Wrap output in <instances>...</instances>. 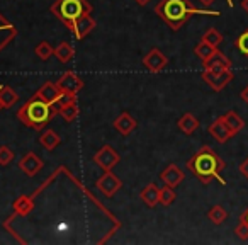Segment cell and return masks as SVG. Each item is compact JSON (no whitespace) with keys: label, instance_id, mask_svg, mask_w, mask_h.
<instances>
[{"label":"cell","instance_id":"33","mask_svg":"<svg viewBox=\"0 0 248 245\" xmlns=\"http://www.w3.org/2000/svg\"><path fill=\"white\" fill-rule=\"evenodd\" d=\"M58 102H60V104L77 102V96H73V94H66V92H63V94H62V97H60Z\"/></svg>","mask_w":248,"mask_h":245},{"label":"cell","instance_id":"40","mask_svg":"<svg viewBox=\"0 0 248 245\" xmlns=\"http://www.w3.org/2000/svg\"><path fill=\"white\" fill-rule=\"evenodd\" d=\"M228 2V5H230V7H233V2H231V0H226Z\"/></svg>","mask_w":248,"mask_h":245},{"label":"cell","instance_id":"39","mask_svg":"<svg viewBox=\"0 0 248 245\" xmlns=\"http://www.w3.org/2000/svg\"><path fill=\"white\" fill-rule=\"evenodd\" d=\"M135 2H136L138 5H146L148 2H152V0H135Z\"/></svg>","mask_w":248,"mask_h":245},{"label":"cell","instance_id":"31","mask_svg":"<svg viewBox=\"0 0 248 245\" xmlns=\"http://www.w3.org/2000/svg\"><path fill=\"white\" fill-rule=\"evenodd\" d=\"M14 160V152H12L9 147H0V165L2 167H9Z\"/></svg>","mask_w":248,"mask_h":245},{"label":"cell","instance_id":"37","mask_svg":"<svg viewBox=\"0 0 248 245\" xmlns=\"http://www.w3.org/2000/svg\"><path fill=\"white\" fill-rule=\"evenodd\" d=\"M241 9L248 14V0H241Z\"/></svg>","mask_w":248,"mask_h":245},{"label":"cell","instance_id":"18","mask_svg":"<svg viewBox=\"0 0 248 245\" xmlns=\"http://www.w3.org/2000/svg\"><path fill=\"white\" fill-rule=\"evenodd\" d=\"M197 128H199V119H197L194 114L186 113L179 119V130L182 133H186V135H192V133H196Z\"/></svg>","mask_w":248,"mask_h":245},{"label":"cell","instance_id":"12","mask_svg":"<svg viewBox=\"0 0 248 245\" xmlns=\"http://www.w3.org/2000/svg\"><path fill=\"white\" fill-rule=\"evenodd\" d=\"M231 65H233L231 60L228 58L224 53L217 51V49L209 56V58H206L202 62L204 70H211V72H217V70H230Z\"/></svg>","mask_w":248,"mask_h":245},{"label":"cell","instance_id":"19","mask_svg":"<svg viewBox=\"0 0 248 245\" xmlns=\"http://www.w3.org/2000/svg\"><path fill=\"white\" fill-rule=\"evenodd\" d=\"M17 100H19V96L12 87H9V85L0 87V107L9 109V107L14 106Z\"/></svg>","mask_w":248,"mask_h":245},{"label":"cell","instance_id":"3","mask_svg":"<svg viewBox=\"0 0 248 245\" xmlns=\"http://www.w3.org/2000/svg\"><path fill=\"white\" fill-rule=\"evenodd\" d=\"M19 119L22 121V125L31 126V128H43V126L48 123L49 116H51V109H49V104L41 100L39 97L29 100L28 104L21 107L19 111Z\"/></svg>","mask_w":248,"mask_h":245},{"label":"cell","instance_id":"28","mask_svg":"<svg viewBox=\"0 0 248 245\" xmlns=\"http://www.w3.org/2000/svg\"><path fill=\"white\" fill-rule=\"evenodd\" d=\"M202 41L209 43V45H213L214 48H217V46H219L221 43H223V34H221V33L217 31L216 28H209L206 33H204Z\"/></svg>","mask_w":248,"mask_h":245},{"label":"cell","instance_id":"7","mask_svg":"<svg viewBox=\"0 0 248 245\" xmlns=\"http://www.w3.org/2000/svg\"><path fill=\"white\" fill-rule=\"evenodd\" d=\"M66 26L72 29V33L75 34L77 39H83L85 36H89L90 33L95 29L97 22L93 21V17L90 14H83V16L77 17L75 21H72L70 24H66Z\"/></svg>","mask_w":248,"mask_h":245},{"label":"cell","instance_id":"36","mask_svg":"<svg viewBox=\"0 0 248 245\" xmlns=\"http://www.w3.org/2000/svg\"><path fill=\"white\" fill-rule=\"evenodd\" d=\"M199 2H201L202 5H206V7H209V5H213L214 2H216V0H199Z\"/></svg>","mask_w":248,"mask_h":245},{"label":"cell","instance_id":"32","mask_svg":"<svg viewBox=\"0 0 248 245\" xmlns=\"http://www.w3.org/2000/svg\"><path fill=\"white\" fill-rule=\"evenodd\" d=\"M234 233H236V237L240 238V240H243V242L248 240V225L245 223L241 218H240V221H238L236 228H234Z\"/></svg>","mask_w":248,"mask_h":245},{"label":"cell","instance_id":"21","mask_svg":"<svg viewBox=\"0 0 248 245\" xmlns=\"http://www.w3.org/2000/svg\"><path fill=\"white\" fill-rule=\"evenodd\" d=\"M223 119H224V123L228 125V128L231 130V133H233V135H238V133L245 128V121L241 119V117L238 116L234 111H228V113L223 116Z\"/></svg>","mask_w":248,"mask_h":245},{"label":"cell","instance_id":"30","mask_svg":"<svg viewBox=\"0 0 248 245\" xmlns=\"http://www.w3.org/2000/svg\"><path fill=\"white\" fill-rule=\"evenodd\" d=\"M234 48H236L241 55L248 58V29H247V31H243L236 38V41H234Z\"/></svg>","mask_w":248,"mask_h":245},{"label":"cell","instance_id":"25","mask_svg":"<svg viewBox=\"0 0 248 245\" xmlns=\"http://www.w3.org/2000/svg\"><path fill=\"white\" fill-rule=\"evenodd\" d=\"M207 218L211 220V223L214 225H223L228 218V211L224 210L221 204H214L209 211H207Z\"/></svg>","mask_w":248,"mask_h":245},{"label":"cell","instance_id":"14","mask_svg":"<svg viewBox=\"0 0 248 245\" xmlns=\"http://www.w3.org/2000/svg\"><path fill=\"white\" fill-rule=\"evenodd\" d=\"M62 89L58 87V83H53V82H46L41 85V89L38 90V94H36V97H39L41 100H45V102H48L49 106L55 102H58L60 97H62Z\"/></svg>","mask_w":248,"mask_h":245},{"label":"cell","instance_id":"20","mask_svg":"<svg viewBox=\"0 0 248 245\" xmlns=\"http://www.w3.org/2000/svg\"><path fill=\"white\" fill-rule=\"evenodd\" d=\"M14 211L21 216H28L32 210H34V201H32L31 196H19L17 199L14 201Z\"/></svg>","mask_w":248,"mask_h":245},{"label":"cell","instance_id":"16","mask_svg":"<svg viewBox=\"0 0 248 245\" xmlns=\"http://www.w3.org/2000/svg\"><path fill=\"white\" fill-rule=\"evenodd\" d=\"M136 126H138V123H136V119L129 113H123L116 121H114V128H116V131L124 136H128L131 131H135Z\"/></svg>","mask_w":248,"mask_h":245},{"label":"cell","instance_id":"5","mask_svg":"<svg viewBox=\"0 0 248 245\" xmlns=\"http://www.w3.org/2000/svg\"><path fill=\"white\" fill-rule=\"evenodd\" d=\"M202 80L211 87L213 90L219 92L223 90L228 83L233 80V72L230 70H217V72H211V70H204L202 72Z\"/></svg>","mask_w":248,"mask_h":245},{"label":"cell","instance_id":"1","mask_svg":"<svg viewBox=\"0 0 248 245\" xmlns=\"http://www.w3.org/2000/svg\"><path fill=\"white\" fill-rule=\"evenodd\" d=\"M189 170H192V174L201 180L202 184H209L213 179H217L221 184H226L224 179H221V172L224 170L226 163L224 160L214 152L209 147H202L192 159L187 162Z\"/></svg>","mask_w":248,"mask_h":245},{"label":"cell","instance_id":"11","mask_svg":"<svg viewBox=\"0 0 248 245\" xmlns=\"http://www.w3.org/2000/svg\"><path fill=\"white\" fill-rule=\"evenodd\" d=\"M207 131H209V135L213 136L217 143H226L228 140L234 136L233 133H231V130L228 128V125L224 123L223 116L217 117L216 121H213L209 125V128H207Z\"/></svg>","mask_w":248,"mask_h":245},{"label":"cell","instance_id":"35","mask_svg":"<svg viewBox=\"0 0 248 245\" xmlns=\"http://www.w3.org/2000/svg\"><path fill=\"white\" fill-rule=\"evenodd\" d=\"M240 97H241V100H243L245 104H248V85L240 92Z\"/></svg>","mask_w":248,"mask_h":245},{"label":"cell","instance_id":"13","mask_svg":"<svg viewBox=\"0 0 248 245\" xmlns=\"http://www.w3.org/2000/svg\"><path fill=\"white\" fill-rule=\"evenodd\" d=\"M19 169H21L22 172L26 174V176L34 177L36 174H38L39 170L43 169V160L39 159L36 153L29 152V153H26V155L21 159V162H19Z\"/></svg>","mask_w":248,"mask_h":245},{"label":"cell","instance_id":"4","mask_svg":"<svg viewBox=\"0 0 248 245\" xmlns=\"http://www.w3.org/2000/svg\"><path fill=\"white\" fill-rule=\"evenodd\" d=\"M51 11L62 19L65 24H70L83 14H90V5L85 0H56Z\"/></svg>","mask_w":248,"mask_h":245},{"label":"cell","instance_id":"23","mask_svg":"<svg viewBox=\"0 0 248 245\" xmlns=\"http://www.w3.org/2000/svg\"><path fill=\"white\" fill-rule=\"evenodd\" d=\"M60 116L63 117V119L66 121V123H73V121L78 117V106H77V102H68V104H62L58 109Z\"/></svg>","mask_w":248,"mask_h":245},{"label":"cell","instance_id":"22","mask_svg":"<svg viewBox=\"0 0 248 245\" xmlns=\"http://www.w3.org/2000/svg\"><path fill=\"white\" fill-rule=\"evenodd\" d=\"M39 142H41V145L45 147L48 152H53V150L60 145V142H62V140H60V136H58V133H56V131H53V130H46V131L39 136Z\"/></svg>","mask_w":248,"mask_h":245},{"label":"cell","instance_id":"38","mask_svg":"<svg viewBox=\"0 0 248 245\" xmlns=\"http://www.w3.org/2000/svg\"><path fill=\"white\" fill-rule=\"evenodd\" d=\"M240 218H241V220H243V221H245V223H247V225H248V208H247V210H245V213H243V214H241V216H240Z\"/></svg>","mask_w":248,"mask_h":245},{"label":"cell","instance_id":"26","mask_svg":"<svg viewBox=\"0 0 248 245\" xmlns=\"http://www.w3.org/2000/svg\"><path fill=\"white\" fill-rule=\"evenodd\" d=\"M216 49L217 48H214L213 45H209V43H206V41H202V39H201V41L196 45V48H194V55H196L201 62H204V60L209 58V56L213 55Z\"/></svg>","mask_w":248,"mask_h":245},{"label":"cell","instance_id":"15","mask_svg":"<svg viewBox=\"0 0 248 245\" xmlns=\"http://www.w3.org/2000/svg\"><path fill=\"white\" fill-rule=\"evenodd\" d=\"M160 179L165 182V186L177 187L184 179H186V176H184V172L175 165V163H170V165H167V169L160 174Z\"/></svg>","mask_w":248,"mask_h":245},{"label":"cell","instance_id":"6","mask_svg":"<svg viewBox=\"0 0 248 245\" xmlns=\"http://www.w3.org/2000/svg\"><path fill=\"white\" fill-rule=\"evenodd\" d=\"M93 162H95L104 172H109V170H112L114 167L119 163V155H117V152L110 145H104L102 148L93 155Z\"/></svg>","mask_w":248,"mask_h":245},{"label":"cell","instance_id":"17","mask_svg":"<svg viewBox=\"0 0 248 245\" xmlns=\"http://www.w3.org/2000/svg\"><path fill=\"white\" fill-rule=\"evenodd\" d=\"M141 201L148 208H155L160 204V189L155 184H148L145 189L141 191Z\"/></svg>","mask_w":248,"mask_h":245},{"label":"cell","instance_id":"9","mask_svg":"<svg viewBox=\"0 0 248 245\" xmlns=\"http://www.w3.org/2000/svg\"><path fill=\"white\" fill-rule=\"evenodd\" d=\"M143 65H145V68L148 70V72L158 73L169 65V58H167L158 48H153L152 51L143 58Z\"/></svg>","mask_w":248,"mask_h":245},{"label":"cell","instance_id":"34","mask_svg":"<svg viewBox=\"0 0 248 245\" xmlns=\"http://www.w3.org/2000/svg\"><path fill=\"white\" fill-rule=\"evenodd\" d=\"M240 172H241V176H243L245 179H248V157L240 163Z\"/></svg>","mask_w":248,"mask_h":245},{"label":"cell","instance_id":"2","mask_svg":"<svg viewBox=\"0 0 248 245\" xmlns=\"http://www.w3.org/2000/svg\"><path fill=\"white\" fill-rule=\"evenodd\" d=\"M155 12L173 31H179L189 21L190 16L197 14L199 11L190 4L189 0H162L155 7Z\"/></svg>","mask_w":248,"mask_h":245},{"label":"cell","instance_id":"10","mask_svg":"<svg viewBox=\"0 0 248 245\" xmlns=\"http://www.w3.org/2000/svg\"><path fill=\"white\" fill-rule=\"evenodd\" d=\"M56 83H58V87L62 89V92L73 94V96H77V94H78L80 90H82V87H83V80L80 79V77H77L73 72L63 73Z\"/></svg>","mask_w":248,"mask_h":245},{"label":"cell","instance_id":"27","mask_svg":"<svg viewBox=\"0 0 248 245\" xmlns=\"http://www.w3.org/2000/svg\"><path fill=\"white\" fill-rule=\"evenodd\" d=\"M175 199H177L175 187L165 186L160 189V204H162V206H170Z\"/></svg>","mask_w":248,"mask_h":245},{"label":"cell","instance_id":"24","mask_svg":"<svg viewBox=\"0 0 248 245\" xmlns=\"http://www.w3.org/2000/svg\"><path fill=\"white\" fill-rule=\"evenodd\" d=\"M73 55H75V51H73L72 45H70V43H66V41L60 43V45L56 46V49H55V56L62 63H68L70 60L73 58Z\"/></svg>","mask_w":248,"mask_h":245},{"label":"cell","instance_id":"8","mask_svg":"<svg viewBox=\"0 0 248 245\" xmlns=\"http://www.w3.org/2000/svg\"><path fill=\"white\" fill-rule=\"evenodd\" d=\"M121 187H123V182H121V179L116 176V174H112V170L104 172V176L97 180V189H99L106 197H112Z\"/></svg>","mask_w":248,"mask_h":245},{"label":"cell","instance_id":"29","mask_svg":"<svg viewBox=\"0 0 248 245\" xmlns=\"http://www.w3.org/2000/svg\"><path fill=\"white\" fill-rule=\"evenodd\" d=\"M34 53H36V56H38L39 60H43V62H46V60H49L53 56V48H51V45H49L48 41H41L38 46H36V49H34Z\"/></svg>","mask_w":248,"mask_h":245}]
</instances>
